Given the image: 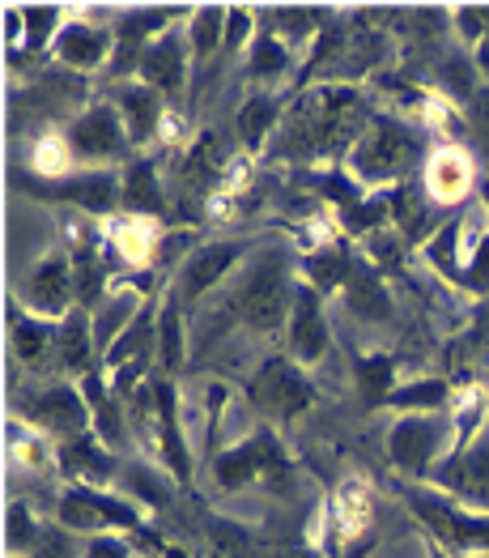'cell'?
Returning <instances> with one entry per match:
<instances>
[{
    "instance_id": "cell-3",
    "label": "cell",
    "mask_w": 489,
    "mask_h": 558,
    "mask_svg": "<svg viewBox=\"0 0 489 558\" xmlns=\"http://www.w3.org/2000/svg\"><path fill=\"white\" fill-rule=\"evenodd\" d=\"M404 508L421 520L426 537L439 542L443 550L464 558L489 555V512H473L426 482H404Z\"/></svg>"
},
{
    "instance_id": "cell-40",
    "label": "cell",
    "mask_w": 489,
    "mask_h": 558,
    "mask_svg": "<svg viewBox=\"0 0 489 558\" xmlns=\"http://www.w3.org/2000/svg\"><path fill=\"white\" fill-rule=\"evenodd\" d=\"M39 542H44V524L35 520L30 504L26 499H9V508H4V550L13 558H30L39 550Z\"/></svg>"
},
{
    "instance_id": "cell-22",
    "label": "cell",
    "mask_w": 489,
    "mask_h": 558,
    "mask_svg": "<svg viewBox=\"0 0 489 558\" xmlns=\"http://www.w3.org/2000/svg\"><path fill=\"white\" fill-rule=\"evenodd\" d=\"M9 341H13L17 363H26V367H44L47 359L56 363L60 325H56V320H44V316H30L17 299H9Z\"/></svg>"
},
{
    "instance_id": "cell-32",
    "label": "cell",
    "mask_w": 489,
    "mask_h": 558,
    "mask_svg": "<svg viewBox=\"0 0 489 558\" xmlns=\"http://www.w3.org/2000/svg\"><path fill=\"white\" fill-rule=\"evenodd\" d=\"M464 231H468V218L460 214V218L443 222L439 231L421 243L426 265H430V269H435L443 281L460 286V290H464Z\"/></svg>"
},
{
    "instance_id": "cell-24",
    "label": "cell",
    "mask_w": 489,
    "mask_h": 558,
    "mask_svg": "<svg viewBox=\"0 0 489 558\" xmlns=\"http://www.w3.org/2000/svg\"><path fill=\"white\" fill-rule=\"evenodd\" d=\"M375 520V490L366 477H341L337 495H332V533H341V542L366 546V529Z\"/></svg>"
},
{
    "instance_id": "cell-19",
    "label": "cell",
    "mask_w": 489,
    "mask_h": 558,
    "mask_svg": "<svg viewBox=\"0 0 489 558\" xmlns=\"http://www.w3.org/2000/svg\"><path fill=\"white\" fill-rule=\"evenodd\" d=\"M56 465L64 473L69 486H111L120 477V465H115V452L98 439V435H77V439H64L60 444V457Z\"/></svg>"
},
{
    "instance_id": "cell-8",
    "label": "cell",
    "mask_w": 489,
    "mask_h": 558,
    "mask_svg": "<svg viewBox=\"0 0 489 558\" xmlns=\"http://www.w3.org/2000/svg\"><path fill=\"white\" fill-rule=\"evenodd\" d=\"M247 397L268 422H294L315 405V384L307 367L290 354H268L247 379Z\"/></svg>"
},
{
    "instance_id": "cell-13",
    "label": "cell",
    "mask_w": 489,
    "mask_h": 558,
    "mask_svg": "<svg viewBox=\"0 0 489 558\" xmlns=\"http://www.w3.org/2000/svg\"><path fill=\"white\" fill-rule=\"evenodd\" d=\"M30 196L73 205V209H82L86 218H115V214L124 209V184H120V171H82V175L56 180V184L35 180V184H30Z\"/></svg>"
},
{
    "instance_id": "cell-20",
    "label": "cell",
    "mask_w": 489,
    "mask_h": 558,
    "mask_svg": "<svg viewBox=\"0 0 489 558\" xmlns=\"http://www.w3.org/2000/svg\"><path fill=\"white\" fill-rule=\"evenodd\" d=\"M111 102L120 107V116H124V124H129V137H133V149L140 145H149V141H158V129H162V120H167V98L158 90H149L145 82H115L111 86Z\"/></svg>"
},
{
    "instance_id": "cell-45",
    "label": "cell",
    "mask_w": 489,
    "mask_h": 558,
    "mask_svg": "<svg viewBox=\"0 0 489 558\" xmlns=\"http://www.w3.org/2000/svg\"><path fill=\"white\" fill-rule=\"evenodd\" d=\"M82 558H136V555H133V542L111 537V533H98V537L82 542Z\"/></svg>"
},
{
    "instance_id": "cell-33",
    "label": "cell",
    "mask_w": 489,
    "mask_h": 558,
    "mask_svg": "<svg viewBox=\"0 0 489 558\" xmlns=\"http://www.w3.org/2000/svg\"><path fill=\"white\" fill-rule=\"evenodd\" d=\"M396 372H401V363H396L392 354H383V350H375V354H357L354 379H357L362 401H366V410H388V397L401 388Z\"/></svg>"
},
{
    "instance_id": "cell-18",
    "label": "cell",
    "mask_w": 489,
    "mask_h": 558,
    "mask_svg": "<svg viewBox=\"0 0 489 558\" xmlns=\"http://www.w3.org/2000/svg\"><path fill=\"white\" fill-rule=\"evenodd\" d=\"M187 69H192V47H187V31L175 26V31H167L162 39H154L149 51H145V60H140V73H136V82H145L149 90H158L167 102L183 94L187 86Z\"/></svg>"
},
{
    "instance_id": "cell-47",
    "label": "cell",
    "mask_w": 489,
    "mask_h": 558,
    "mask_svg": "<svg viewBox=\"0 0 489 558\" xmlns=\"http://www.w3.org/2000/svg\"><path fill=\"white\" fill-rule=\"evenodd\" d=\"M473 64H477V73H481V82L489 86V31H486V39L473 47Z\"/></svg>"
},
{
    "instance_id": "cell-21",
    "label": "cell",
    "mask_w": 489,
    "mask_h": 558,
    "mask_svg": "<svg viewBox=\"0 0 489 558\" xmlns=\"http://www.w3.org/2000/svg\"><path fill=\"white\" fill-rule=\"evenodd\" d=\"M107 247L129 269H149L158 247H162V222L158 218H136V214H115L107 222Z\"/></svg>"
},
{
    "instance_id": "cell-9",
    "label": "cell",
    "mask_w": 489,
    "mask_h": 558,
    "mask_svg": "<svg viewBox=\"0 0 489 558\" xmlns=\"http://www.w3.org/2000/svg\"><path fill=\"white\" fill-rule=\"evenodd\" d=\"M252 247H256V239H213V243L192 247V252L179 260L175 281H171L167 294L175 299L179 307L205 299L209 290H218V286L230 278V269H239V260H243Z\"/></svg>"
},
{
    "instance_id": "cell-6",
    "label": "cell",
    "mask_w": 489,
    "mask_h": 558,
    "mask_svg": "<svg viewBox=\"0 0 489 558\" xmlns=\"http://www.w3.org/2000/svg\"><path fill=\"white\" fill-rule=\"evenodd\" d=\"M69 145L77 154V162H86L89 171H111L115 162H133V137H129V124L120 116V107L111 98H94L86 102L69 124Z\"/></svg>"
},
{
    "instance_id": "cell-12",
    "label": "cell",
    "mask_w": 489,
    "mask_h": 558,
    "mask_svg": "<svg viewBox=\"0 0 489 558\" xmlns=\"http://www.w3.org/2000/svg\"><path fill=\"white\" fill-rule=\"evenodd\" d=\"M175 17H192V9H133L115 22V56L107 64V73L115 82H133L140 73V60L154 39H162L167 31H175Z\"/></svg>"
},
{
    "instance_id": "cell-46",
    "label": "cell",
    "mask_w": 489,
    "mask_h": 558,
    "mask_svg": "<svg viewBox=\"0 0 489 558\" xmlns=\"http://www.w3.org/2000/svg\"><path fill=\"white\" fill-rule=\"evenodd\" d=\"M187 137V120H183V111H167V120H162V129H158V141L162 145H179V141Z\"/></svg>"
},
{
    "instance_id": "cell-31",
    "label": "cell",
    "mask_w": 489,
    "mask_h": 558,
    "mask_svg": "<svg viewBox=\"0 0 489 558\" xmlns=\"http://www.w3.org/2000/svg\"><path fill=\"white\" fill-rule=\"evenodd\" d=\"M294 69V47L285 44L268 22H260L256 39L247 47V82L252 86H277Z\"/></svg>"
},
{
    "instance_id": "cell-27",
    "label": "cell",
    "mask_w": 489,
    "mask_h": 558,
    "mask_svg": "<svg viewBox=\"0 0 489 558\" xmlns=\"http://www.w3.org/2000/svg\"><path fill=\"white\" fill-rule=\"evenodd\" d=\"M82 384V397H86V405H89V418H94V435L115 452L120 444H124V414H120V397H115V388H111V375L102 372V367H94L89 375H82L77 379Z\"/></svg>"
},
{
    "instance_id": "cell-51",
    "label": "cell",
    "mask_w": 489,
    "mask_h": 558,
    "mask_svg": "<svg viewBox=\"0 0 489 558\" xmlns=\"http://www.w3.org/2000/svg\"><path fill=\"white\" fill-rule=\"evenodd\" d=\"M9 558H13V555H9Z\"/></svg>"
},
{
    "instance_id": "cell-5",
    "label": "cell",
    "mask_w": 489,
    "mask_h": 558,
    "mask_svg": "<svg viewBox=\"0 0 489 558\" xmlns=\"http://www.w3.org/2000/svg\"><path fill=\"white\" fill-rule=\"evenodd\" d=\"M56 520L73 537H98V533H149V512L133 495L102 490V486H64Z\"/></svg>"
},
{
    "instance_id": "cell-43",
    "label": "cell",
    "mask_w": 489,
    "mask_h": 558,
    "mask_svg": "<svg viewBox=\"0 0 489 558\" xmlns=\"http://www.w3.org/2000/svg\"><path fill=\"white\" fill-rule=\"evenodd\" d=\"M256 31H260L256 13H252L247 4H234V9H230V17H225V44H222V51H239V47H252Z\"/></svg>"
},
{
    "instance_id": "cell-35",
    "label": "cell",
    "mask_w": 489,
    "mask_h": 558,
    "mask_svg": "<svg viewBox=\"0 0 489 558\" xmlns=\"http://www.w3.org/2000/svg\"><path fill=\"white\" fill-rule=\"evenodd\" d=\"M4 452H9V465L47 469V465H56L60 444H51V435H44V430H39V426H30V422L9 418V430H4Z\"/></svg>"
},
{
    "instance_id": "cell-4",
    "label": "cell",
    "mask_w": 489,
    "mask_h": 558,
    "mask_svg": "<svg viewBox=\"0 0 489 558\" xmlns=\"http://www.w3.org/2000/svg\"><path fill=\"white\" fill-rule=\"evenodd\" d=\"M213 482L222 486L225 495L247 490V486H268V490H290L294 469L285 457V444L272 426H256L247 439L230 444L222 452H213Z\"/></svg>"
},
{
    "instance_id": "cell-38",
    "label": "cell",
    "mask_w": 489,
    "mask_h": 558,
    "mask_svg": "<svg viewBox=\"0 0 489 558\" xmlns=\"http://www.w3.org/2000/svg\"><path fill=\"white\" fill-rule=\"evenodd\" d=\"M158 372L175 379L187 363V328H183V307L167 294L162 299V312H158Z\"/></svg>"
},
{
    "instance_id": "cell-10",
    "label": "cell",
    "mask_w": 489,
    "mask_h": 558,
    "mask_svg": "<svg viewBox=\"0 0 489 558\" xmlns=\"http://www.w3.org/2000/svg\"><path fill=\"white\" fill-rule=\"evenodd\" d=\"M17 414L30 426H39L44 435H51L56 444L77 439V435H94V418H89V405L86 397H82V384H69V379L47 384L39 392L22 397Z\"/></svg>"
},
{
    "instance_id": "cell-15",
    "label": "cell",
    "mask_w": 489,
    "mask_h": 558,
    "mask_svg": "<svg viewBox=\"0 0 489 558\" xmlns=\"http://www.w3.org/2000/svg\"><path fill=\"white\" fill-rule=\"evenodd\" d=\"M421 187L426 196L435 201V209H451V205H464L473 196V187H481L477 175V158L464 149V145H435L426 154V167H421Z\"/></svg>"
},
{
    "instance_id": "cell-36",
    "label": "cell",
    "mask_w": 489,
    "mask_h": 558,
    "mask_svg": "<svg viewBox=\"0 0 489 558\" xmlns=\"http://www.w3.org/2000/svg\"><path fill=\"white\" fill-rule=\"evenodd\" d=\"M69 22V13L60 9V4H26L22 9V51H13V64L22 60V56H51V44H56V35H60V26Z\"/></svg>"
},
{
    "instance_id": "cell-41",
    "label": "cell",
    "mask_w": 489,
    "mask_h": 558,
    "mask_svg": "<svg viewBox=\"0 0 489 558\" xmlns=\"http://www.w3.org/2000/svg\"><path fill=\"white\" fill-rule=\"evenodd\" d=\"M435 82H439L443 98H473V94L481 90V73L473 64V56H464V51L447 56L443 64H439V73H435Z\"/></svg>"
},
{
    "instance_id": "cell-11",
    "label": "cell",
    "mask_w": 489,
    "mask_h": 558,
    "mask_svg": "<svg viewBox=\"0 0 489 558\" xmlns=\"http://www.w3.org/2000/svg\"><path fill=\"white\" fill-rule=\"evenodd\" d=\"M30 316H44V320H64L73 307H77V274H73V256L69 247H51L44 260L26 274L22 290L13 294Z\"/></svg>"
},
{
    "instance_id": "cell-26",
    "label": "cell",
    "mask_w": 489,
    "mask_h": 558,
    "mask_svg": "<svg viewBox=\"0 0 489 558\" xmlns=\"http://www.w3.org/2000/svg\"><path fill=\"white\" fill-rule=\"evenodd\" d=\"M120 184H124V209L120 214H136V218H167V192L158 180V162L136 154L129 167H120Z\"/></svg>"
},
{
    "instance_id": "cell-28",
    "label": "cell",
    "mask_w": 489,
    "mask_h": 558,
    "mask_svg": "<svg viewBox=\"0 0 489 558\" xmlns=\"http://www.w3.org/2000/svg\"><path fill=\"white\" fill-rule=\"evenodd\" d=\"M388 201H392V227L401 231L404 243H426L430 234L439 231L435 227V201L426 196V187L421 184H413V180H404V184L396 187H388Z\"/></svg>"
},
{
    "instance_id": "cell-2",
    "label": "cell",
    "mask_w": 489,
    "mask_h": 558,
    "mask_svg": "<svg viewBox=\"0 0 489 558\" xmlns=\"http://www.w3.org/2000/svg\"><path fill=\"white\" fill-rule=\"evenodd\" d=\"M294 286L298 281L290 278V252L260 256L243 274V281L230 290L225 312L256 332H285L290 307H294Z\"/></svg>"
},
{
    "instance_id": "cell-30",
    "label": "cell",
    "mask_w": 489,
    "mask_h": 558,
    "mask_svg": "<svg viewBox=\"0 0 489 558\" xmlns=\"http://www.w3.org/2000/svg\"><path fill=\"white\" fill-rule=\"evenodd\" d=\"M447 414H451V452H447V457H460V452H468V448H473V444L489 430L486 384H468V388L451 401V410H447Z\"/></svg>"
},
{
    "instance_id": "cell-17",
    "label": "cell",
    "mask_w": 489,
    "mask_h": 558,
    "mask_svg": "<svg viewBox=\"0 0 489 558\" xmlns=\"http://www.w3.org/2000/svg\"><path fill=\"white\" fill-rule=\"evenodd\" d=\"M115 56V26H102V22H64L56 44H51V60L60 69H73V73H98L107 69Z\"/></svg>"
},
{
    "instance_id": "cell-44",
    "label": "cell",
    "mask_w": 489,
    "mask_h": 558,
    "mask_svg": "<svg viewBox=\"0 0 489 558\" xmlns=\"http://www.w3.org/2000/svg\"><path fill=\"white\" fill-rule=\"evenodd\" d=\"M451 17H455V31H460V39L464 44H481L489 31V9L486 4H460V9H451Z\"/></svg>"
},
{
    "instance_id": "cell-16",
    "label": "cell",
    "mask_w": 489,
    "mask_h": 558,
    "mask_svg": "<svg viewBox=\"0 0 489 558\" xmlns=\"http://www.w3.org/2000/svg\"><path fill=\"white\" fill-rule=\"evenodd\" d=\"M426 486L443 490V495H451L455 504H464L473 512H489V430L468 452L439 461V469L430 473Z\"/></svg>"
},
{
    "instance_id": "cell-42",
    "label": "cell",
    "mask_w": 489,
    "mask_h": 558,
    "mask_svg": "<svg viewBox=\"0 0 489 558\" xmlns=\"http://www.w3.org/2000/svg\"><path fill=\"white\" fill-rule=\"evenodd\" d=\"M129 495H133L145 512H158V508H167V477L149 473L145 465H133V473H129Z\"/></svg>"
},
{
    "instance_id": "cell-23",
    "label": "cell",
    "mask_w": 489,
    "mask_h": 558,
    "mask_svg": "<svg viewBox=\"0 0 489 558\" xmlns=\"http://www.w3.org/2000/svg\"><path fill=\"white\" fill-rule=\"evenodd\" d=\"M341 303L354 312L362 325H383V320H392V312H396L383 274H379L370 260H362V256H357L354 274H350L345 290H341Z\"/></svg>"
},
{
    "instance_id": "cell-25",
    "label": "cell",
    "mask_w": 489,
    "mask_h": 558,
    "mask_svg": "<svg viewBox=\"0 0 489 558\" xmlns=\"http://www.w3.org/2000/svg\"><path fill=\"white\" fill-rule=\"evenodd\" d=\"M281 116H285V94L260 90L239 107V116H234V133H239V141H243L247 158H260V154H265L272 133L285 124Z\"/></svg>"
},
{
    "instance_id": "cell-48",
    "label": "cell",
    "mask_w": 489,
    "mask_h": 558,
    "mask_svg": "<svg viewBox=\"0 0 489 558\" xmlns=\"http://www.w3.org/2000/svg\"><path fill=\"white\" fill-rule=\"evenodd\" d=\"M158 558H192V555H187L183 546H167V542H162V546H158Z\"/></svg>"
},
{
    "instance_id": "cell-50",
    "label": "cell",
    "mask_w": 489,
    "mask_h": 558,
    "mask_svg": "<svg viewBox=\"0 0 489 558\" xmlns=\"http://www.w3.org/2000/svg\"><path fill=\"white\" fill-rule=\"evenodd\" d=\"M468 558H489V555H468Z\"/></svg>"
},
{
    "instance_id": "cell-49",
    "label": "cell",
    "mask_w": 489,
    "mask_h": 558,
    "mask_svg": "<svg viewBox=\"0 0 489 558\" xmlns=\"http://www.w3.org/2000/svg\"><path fill=\"white\" fill-rule=\"evenodd\" d=\"M477 196H481V214L489 218V175L481 180V187H477Z\"/></svg>"
},
{
    "instance_id": "cell-37",
    "label": "cell",
    "mask_w": 489,
    "mask_h": 558,
    "mask_svg": "<svg viewBox=\"0 0 489 558\" xmlns=\"http://www.w3.org/2000/svg\"><path fill=\"white\" fill-rule=\"evenodd\" d=\"M225 17H230V9L225 4H200V9H192V17L183 22V31H187V47H192V60L196 64H209L225 44Z\"/></svg>"
},
{
    "instance_id": "cell-7",
    "label": "cell",
    "mask_w": 489,
    "mask_h": 558,
    "mask_svg": "<svg viewBox=\"0 0 489 558\" xmlns=\"http://www.w3.org/2000/svg\"><path fill=\"white\" fill-rule=\"evenodd\" d=\"M451 452V414H396L388 426V457L404 473V482H430Z\"/></svg>"
},
{
    "instance_id": "cell-14",
    "label": "cell",
    "mask_w": 489,
    "mask_h": 558,
    "mask_svg": "<svg viewBox=\"0 0 489 558\" xmlns=\"http://www.w3.org/2000/svg\"><path fill=\"white\" fill-rule=\"evenodd\" d=\"M285 350L303 367H315L332 350V328H328V316H323V294L303 278L294 286V307H290V320H285Z\"/></svg>"
},
{
    "instance_id": "cell-1",
    "label": "cell",
    "mask_w": 489,
    "mask_h": 558,
    "mask_svg": "<svg viewBox=\"0 0 489 558\" xmlns=\"http://www.w3.org/2000/svg\"><path fill=\"white\" fill-rule=\"evenodd\" d=\"M421 154H426V141H421L417 124L396 120V116H370V124L350 149L345 167L366 192H379V187L388 192L408 180V171Z\"/></svg>"
},
{
    "instance_id": "cell-34",
    "label": "cell",
    "mask_w": 489,
    "mask_h": 558,
    "mask_svg": "<svg viewBox=\"0 0 489 558\" xmlns=\"http://www.w3.org/2000/svg\"><path fill=\"white\" fill-rule=\"evenodd\" d=\"M451 401H455V392L443 375H417V379H404L388 397V410H396V414H447Z\"/></svg>"
},
{
    "instance_id": "cell-29",
    "label": "cell",
    "mask_w": 489,
    "mask_h": 558,
    "mask_svg": "<svg viewBox=\"0 0 489 558\" xmlns=\"http://www.w3.org/2000/svg\"><path fill=\"white\" fill-rule=\"evenodd\" d=\"M357 256L350 252V243H341V239H323V243H315L307 247V256H303V281H311L315 290L328 299V294H337V290H345V281L354 274Z\"/></svg>"
},
{
    "instance_id": "cell-39",
    "label": "cell",
    "mask_w": 489,
    "mask_h": 558,
    "mask_svg": "<svg viewBox=\"0 0 489 558\" xmlns=\"http://www.w3.org/2000/svg\"><path fill=\"white\" fill-rule=\"evenodd\" d=\"M73 162H77V154H73L64 129H47V133H39L35 145H30V171H35V180H44V184L69 180V175H73Z\"/></svg>"
}]
</instances>
